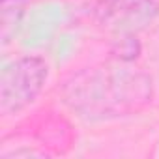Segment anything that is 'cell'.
<instances>
[{
	"mask_svg": "<svg viewBox=\"0 0 159 159\" xmlns=\"http://www.w3.org/2000/svg\"><path fill=\"white\" fill-rule=\"evenodd\" d=\"M112 56L118 60V62H124V64H131L133 60L139 58L140 54V43H139V38L133 36V34H127V36H118L114 45H112Z\"/></svg>",
	"mask_w": 159,
	"mask_h": 159,
	"instance_id": "obj_5",
	"label": "cell"
},
{
	"mask_svg": "<svg viewBox=\"0 0 159 159\" xmlns=\"http://www.w3.org/2000/svg\"><path fill=\"white\" fill-rule=\"evenodd\" d=\"M49 66L41 56H19L0 73V114H17L32 105L43 92Z\"/></svg>",
	"mask_w": 159,
	"mask_h": 159,
	"instance_id": "obj_2",
	"label": "cell"
},
{
	"mask_svg": "<svg viewBox=\"0 0 159 159\" xmlns=\"http://www.w3.org/2000/svg\"><path fill=\"white\" fill-rule=\"evenodd\" d=\"M159 15V0H99L94 8L96 23L116 36H137Z\"/></svg>",
	"mask_w": 159,
	"mask_h": 159,
	"instance_id": "obj_3",
	"label": "cell"
},
{
	"mask_svg": "<svg viewBox=\"0 0 159 159\" xmlns=\"http://www.w3.org/2000/svg\"><path fill=\"white\" fill-rule=\"evenodd\" d=\"M62 96L84 118H118L133 114L152 101V79L129 67L92 69L67 81Z\"/></svg>",
	"mask_w": 159,
	"mask_h": 159,
	"instance_id": "obj_1",
	"label": "cell"
},
{
	"mask_svg": "<svg viewBox=\"0 0 159 159\" xmlns=\"http://www.w3.org/2000/svg\"><path fill=\"white\" fill-rule=\"evenodd\" d=\"M28 0H0V41L8 45L21 28Z\"/></svg>",
	"mask_w": 159,
	"mask_h": 159,
	"instance_id": "obj_4",
	"label": "cell"
}]
</instances>
